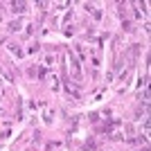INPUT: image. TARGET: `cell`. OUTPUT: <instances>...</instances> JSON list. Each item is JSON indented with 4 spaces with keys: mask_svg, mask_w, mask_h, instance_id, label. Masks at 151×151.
Masks as SVG:
<instances>
[{
    "mask_svg": "<svg viewBox=\"0 0 151 151\" xmlns=\"http://www.w3.org/2000/svg\"><path fill=\"white\" fill-rule=\"evenodd\" d=\"M68 63H70V70H72V77H75V79H81V68H79V61L75 59L72 52H68Z\"/></svg>",
    "mask_w": 151,
    "mask_h": 151,
    "instance_id": "6da1fadb",
    "label": "cell"
},
{
    "mask_svg": "<svg viewBox=\"0 0 151 151\" xmlns=\"http://www.w3.org/2000/svg\"><path fill=\"white\" fill-rule=\"evenodd\" d=\"M12 7H14V12H16V14H23V12H25V7H27V5H25V2H14Z\"/></svg>",
    "mask_w": 151,
    "mask_h": 151,
    "instance_id": "7a4b0ae2",
    "label": "cell"
}]
</instances>
